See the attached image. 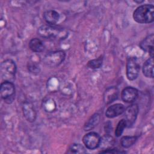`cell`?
Wrapping results in <instances>:
<instances>
[{
	"mask_svg": "<svg viewBox=\"0 0 154 154\" xmlns=\"http://www.w3.org/2000/svg\"><path fill=\"white\" fill-rule=\"evenodd\" d=\"M133 18L139 23H150L154 20V7L145 4L138 7L133 13Z\"/></svg>",
	"mask_w": 154,
	"mask_h": 154,
	"instance_id": "6da1fadb",
	"label": "cell"
},
{
	"mask_svg": "<svg viewBox=\"0 0 154 154\" xmlns=\"http://www.w3.org/2000/svg\"><path fill=\"white\" fill-rule=\"evenodd\" d=\"M38 34L42 37L52 39H63L68 35L64 28L49 24L43 25L39 27Z\"/></svg>",
	"mask_w": 154,
	"mask_h": 154,
	"instance_id": "7a4b0ae2",
	"label": "cell"
},
{
	"mask_svg": "<svg viewBox=\"0 0 154 154\" xmlns=\"http://www.w3.org/2000/svg\"><path fill=\"white\" fill-rule=\"evenodd\" d=\"M66 53L63 51L59 50L52 51L45 55L43 62L44 64L48 67H56L64 61Z\"/></svg>",
	"mask_w": 154,
	"mask_h": 154,
	"instance_id": "3957f363",
	"label": "cell"
},
{
	"mask_svg": "<svg viewBox=\"0 0 154 154\" xmlns=\"http://www.w3.org/2000/svg\"><path fill=\"white\" fill-rule=\"evenodd\" d=\"M1 75L4 81L13 82L16 73V65L14 61L10 59L5 60L1 64Z\"/></svg>",
	"mask_w": 154,
	"mask_h": 154,
	"instance_id": "277c9868",
	"label": "cell"
},
{
	"mask_svg": "<svg viewBox=\"0 0 154 154\" xmlns=\"http://www.w3.org/2000/svg\"><path fill=\"white\" fill-rule=\"evenodd\" d=\"M1 98L7 103H11L14 99L15 86L13 82L4 81L0 87Z\"/></svg>",
	"mask_w": 154,
	"mask_h": 154,
	"instance_id": "5b68a950",
	"label": "cell"
},
{
	"mask_svg": "<svg viewBox=\"0 0 154 154\" xmlns=\"http://www.w3.org/2000/svg\"><path fill=\"white\" fill-rule=\"evenodd\" d=\"M140 66L137 58L135 57H130L127 59L126 73V77L129 81L136 79L138 76Z\"/></svg>",
	"mask_w": 154,
	"mask_h": 154,
	"instance_id": "8992f818",
	"label": "cell"
},
{
	"mask_svg": "<svg viewBox=\"0 0 154 154\" xmlns=\"http://www.w3.org/2000/svg\"><path fill=\"white\" fill-rule=\"evenodd\" d=\"M100 140V135L95 132L86 134L82 138V142L85 146L90 150H94L99 147Z\"/></svg>",
	"mask_w": 154,
	"mask_h": 154,
	"instance_id": "52a82bcc",
	"label": "cell"
},
{
	"mask_svg": "<svg viewBox=\"0 0 154 154\" xmlns=\"http://www.w3.org/2000/svg\"><path fill=\"white\" fill-rule=\"evenodd\" d=\"M125 120L128 127L131 126L137 119L138 113V106L137 104L134 103L128 106L124 111Z\"/></svg>",
	"mask_w": 154,
	"mask_h": 154,
	"instance_id": "ba28073f",
	"label": "cell"
},
{
	"mask_svg": "<svg viewBox=\"0 0 154 154\" xmlns=\"http://www.w3.org/2000/svg\"><path fill=\"white\" fill-rule=\"evenodd\" d=\"M138 96V91L134 87H127L121 93L122 99L126 103H132Z\"/></svg>",
	"mask_w": 154,
	"mask_h": 154,
	"instance_id": "9c48e42d",
	"label": "cell"
},
{
	"mask_svg": "<svg viewBox=\"0 0 154 154\" xmlns=\"http://www.w3.org/2000/svg\"><path fill=\"white\" fill-rule=\"evenodd\" d=\"M153 39L154 35L151 34L146 37L139 45L142 50L150 54V57H153Z\"/></svg>",
	"mask_w": 154,
	"mask_h": 154,
	"instance_id": "30bf717a",
	"label": "cell"
},
{
	"mask_svg": "<svg viewBox=\"0 0 154 154\" xmlns=\"http://www.w3.org/2000/svg\"><path fill=\"white\" fill-rule=\"evenodd\" d=\"M23 112L26 119L29 122H33L36 118V112L33 105L30 102H25L22 106Z\"/></svg>",
	"mask_w": 154,
	"mask_h": 154,
	"instance_id": "8fae6325",
	"label": "cell"
},
{
	"mask_svg": "<svg viewBox=\"0 0 154 154\" xmlns=\"http://www.w3.org/2000/svg\"><path fill=\"white\" fill-rule=\"evenodd\" d=\"M125 106L121 103H116L109 106L105 111V116L108 118L111 119L117 117L124 112Z\"/></svg>",
	"mask_w": 154,
	"mask_h": 154,
	"instance_id": "7c38bea8",
	"label": "cell"
},
{
	"mask_svg": "<svg viewBox=\"0 0 154 154\" xmlns=\"http://www.w3.org/2000/svg\"><path fill=\"white\" fill-rule=\"evenodd\" d=\"M119 90L116 87H108L104 92L103 101L106 104H109L118 98Z\"/></svg>",
	"mask_w": 154,
	"mask_h": 154,
	"instance_id": "4fadbf2b",
	"label": "cell"
},
{
	"mask_svg": "<svg viewBox=\"0 0 154 154\" xmlns=\"http://www.w3.org/2000/svg\"><path fill=\"white\" fill-rule=\"evenodd\" d=\"M116 143L114 138L109 134H106L103 137H100V143L99 147L102 150L110 149L113 147Z\"/></svg>",
	"mask_w": 154,
	"mask_h": 154,
	"instance_id": "5bb4252c",
	"label": "cell"
},
{
	"mask_svg": "<svg viewBox=\"0 0 154 154\" xmlns=\"http://www.w3.org/2000/svg\"><path fill=\"white\" fill-rule=\"evenodd\" d=\"M60 17V14L53 10H48L43 13V18L49 25H55L59 20Z\"/></svg>",
	"mask_w": 154,
	"mask_h": 154,
	"instance_id": "9a60e30c",
	"label": "cell"
},
{
	"mask_svg": "<svg viewBox=\"0 0 154 154\" xmlns=\"http://www.w3.org/2000/svg\"><path fill=\"white\" fill-rule=\"evenodd\" d=\"M143 75L147 78H153V57L147 60L143 66Z\"/></svg>",
	"mask_w": 154,
	"mask_h": 154,
	"instance_id": "2e32d148",
	"label": "cell"
},
{
	"mask_svg": "<svg viewBox=\"0 0 154 154\" xmlns=\"http://www.w3.org/2000/svg\"><path fill=\"white\" fill-rule=\"evenodd\" d=\"M29 48L34 52H41L45 49L43 42L38 38H33L29 42Z\"/></svg>",
	"mask_w": 154,
	"mask_h": 154,
	"instance_id": "e0dca14e",
	"label": "cell"
},
{
	"mask_svg": "<svg viewBox=\"0 0 154 154\" xmlns=\"http://www.w3.org/2000/svg\"><path fill=\"white\" fill-rule=\"evenodd\" d=\"M100 121V116L99 114L96 113L91 116L90 119L86 122L84 126V131H88L91 129H93L96 127Z\"/></svg>",
	"mask_w": 154,
	"mask_h": 154,
	"instance_id": "ac0fdd59",
	"label": "cell"
},
{
	"mask_svg": "<svg viewBox=\"0 0 154 154\" xmlns=\"http://www.w3.org/2000/svg\"><path fill=\"white\" fill-rule=\"evenodd\" d=\"M137 140V136H124L120 140V144L123 148H129L132 146Z\"/></svg>",
	"mask_w": 154,
	"mask_h": 154,
	"instance_id": "d6986e66",
	"label": "cell"
},
{
	"mask_svg": "<svg viewBox=\"0 0 154 154\" xmlns=\"http://www.w3.org/2000/svg\"><path fill=\"white\" fill-rule=\"evenodd\" d=\"M69 152L72 153H85L86 150L84 147L79 143H73L69 149Z\"/></svg>",
	"mask_w": 154,
	"mask_h": 154,
	"instance_id": "ffe728a7",
	"label": "cell"
},
{
	"mask_svg": "<svg viewBox=\"0 0 154 154\" xmlns=\"http://www.w3.org/2000/svg\"><path fill=\"white\" fill-rule=\"evenodd\" d=\"M103 63V57L100 56L97 58L90 60L87 63V67L91 69H96L100 68Z\"/></svg>",
	"mask_w": 154,
	"mask_h": 154,
	"instance_id": "44dd1931",
	"label": "cell"
},
{
	"mask_svg": "<svg viewBox=\"0 0 154 154\" xmlns=\"http://www.w3.org/2000/svg\"><path fill=\"white\" fill-rule=\"evenodd\" d=\"M127 126L126 125V122L125 120V119H122L121 120H120L116 126V130H115V135L117 137H119L122 135V134L123 132V131L125 129V128Z\"/></svg>",
	"mask_w": 154,
	"mask_h": 154,
	"instance_id": "7402d4cb",
	"label": "cell"
},
{
	"mask_svg": "<svg viewBox=\"0 0 154 154\" xmlns=\"http://www.w3.org/2000/svg\"><path fill=\"white\" fill-rule=\"evenodd\" d=\"M28 70L31 72V73H39L40 69H39V67H38V66H37L35 64H29L28 66Z\"/></svg>",
	"mask_w": 154,
	"mask_h": 154,
	"instance_id": "603a6c76",
	"label": "cell"
},
{
	"mask_svg": "<svg viewBox=\"0 0 154 154\" xmlns=\"http://www.w3.org/2000/svg\"><path fill=\"white\" fill-rule=\"evenodd\" d=\"M125 151L123 150H119L117 149H107V150H101L100 153H125Z\"/></svg>",
	"mask_w": 154,
	"mask_h": 154,
	"instance_id": "cb8c5ba5",
	"label": "cell"
}]
</instances>
